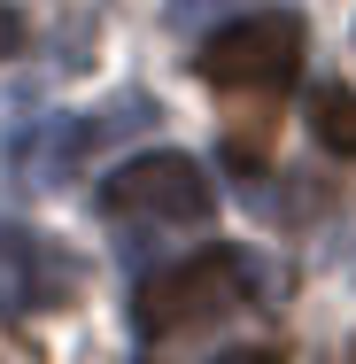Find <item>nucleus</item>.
Here are the masks:
<instances>
[{
    "label": "nucleus",
    "mask_w": 356,
    "mask_h": 364,
    "mask_svg": "<svg viewBox=\"0 0 356 364\" xmlns=\"http://www.w3.org/2000/svg\"><path fill=\"white\" fill-rule=\"evenodd\" d=\"M240 310H256V272H248V256L210 248V256H186L171 272H155L140 287V302H132V326L147 341H186V333L225 326Z\"/></svg>",
    "instance_id": "f257e3e1"
},
{
    "label": "nucleus",
    "mask_w": 356,
    "mask_h": 364,
    "mask_svg": "<svg viewBox=\"0 0 356 364\" xmlns=\"http://www.w3.org/2000/svg\"><path fill=\"white\" fill-rule=\"evenodd\" d=\"M210 210H217L210 171L178 147L132 155L101 178V218H117V225H202Z\"/></svg>",
    "instance_id": "f03ea898"
},
{
    "label": "nucleus",
    "mask_w": 356,
    "mask_h": 364,
    "mask_svg": "<svg viewBox=\"0 0 356 364\" xmlns=\"http://www.w3.org/2000/svg\"><path fill=\"white\" fill-rule=\"evenodd\" d=\"M194 70L210 77L217 93H279L302 70V16L264 8V16L225 23V31H210V47L194 55Z\"/></svg>",
    "instance_id": "7ed1b4c3"
},
{
    "label": "nucleus",
    "mask_w": 356,
    "mask_h": 364,
    "mask_svg": "<svg viewBox=\"0 0 356 364\" xmlns=\"http://www.w3.org/2000/svg\"><path fill=\"white\" fill-rule=\"evenodd\" d=\"M140 124H147V101H132V93H124L117 109H101V117H39L31 132H16L8 163L31 171V186H63L93 147L124 140V132H140Z\"/></svg>",
    "instance_id": "20e7f679"
},
{
    "label": "nucleus",
    "mask_w": 356,
    "mask_h": 364,
    "mask_svg": "<svg viewBox=\"0 0 356 364\" xmlns=\"http://www.w3.org/2000/svg\"><path fill=\"white\" fill-rule=\"evenodd\" d=\"M77 287V264L47 240V232H23V225H0V310L8 318H31V310H63Z\"/></svg>",
    "instance_id": "39448f33"
},
{
    "label": "nucleus",
    "mask_w": 356,
    "mask_h": 364,
    "mask_svg": "<svg viewBox=\"0 0 356 364\" xmlns=\"http://www.w3.org/2000/svg\"><path fill=\"white\" fill-rule=\"evenodd\" d=\"M310 132L333 147V155L356 163V93L349 85H318V93H310Z\"/></svg>",
    "instance_id": "423d86ee"
},
{
    "label": "nucleus",
    "mask_w": 356,
    "mask_h": 364,
    "mask_svg": "<svg viewBox=\"0 0 356 364\" xmlns=\"http://www.w3.org/2000/svg\"><path fill=\"white\" fill-rule=\"evenodd\" d=\"M16 47H23V23H16V8L0 0V55H16Z\"/></svg>",
    "instance_id": "0eeeda50"
},
{
    "label": "nucleus",
    "mask_w": 356,
    "mask_h": 364,
    "mask_svg": "<svg viewBox=\"0 0 356 364\" xmlns=\"http://www.w3.org/2000/svg\"><path fill=\"white\" fill-rule=\"evenodd\" d=\"M210 364H286L279 349H225V357H210Z\"/></svg>",
    "instance_id": "6e6552de"
},
{
    "label": "nucleus",
    "mask_w": 356,
    "mask_h": 364,
    "mask_svg": "<svg viewBox=\"0 0 356 364\" xmlns=\"http://www.w3.org/2000/svg\"><path fill=\"white\" fill-rule=\"evenodd\" d=\"M349 364H356V357H349Z\"/></svg>",
    "instance_id": "1a4fd4ad"
}]
</instances>
